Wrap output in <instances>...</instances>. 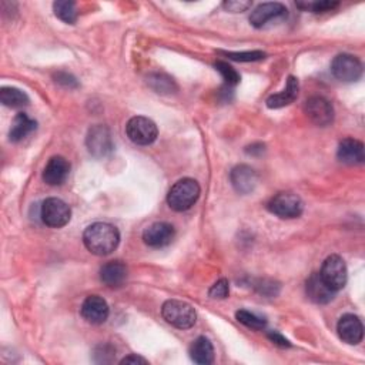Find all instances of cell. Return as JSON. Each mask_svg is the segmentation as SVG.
I'll list each match as a JSON object with an SVG mask.
<instances>
[{
	"label": "cell",
	"mask_w": 365,
	"mask_h": 365,
	"mask_svg": "<svg viewBox=\"0 0 365 365\" xmlns=\"http://www.w3.org/2000/svg\"><path fill=\"white\" fill-rule=\"evenodd\" d=\"M86 249L99 257L111 254L120 242L118 230L109 223H95L83 233Z\"/></svg>",
	"instance_id": "6da1fadb"
},
{
	"label": "cell",
	"mask_w": 365,
	"mask_h": 365,
	"mask_svg": "<svg viewBox=\"0 0 365 365\" xmlns=\"http://www.w3.org/2000/svg\"><path fill=\"white\" fill-rule=\"evenodd\" d=\"M201 188L198 183L193 179L179 180L167 194V202L170 209L174 212H187L190 210L200 197Z\"/></svg>",
	"instance_id": "7a4b0ae2"
},
{
	"label": "cell",
	"mask_w": 365,
	"mask_h": 365,
	"mask_svg": "<svg viewBox=\"0 0 365 365\" xmlns=\"http://www.w3.org/2000/svg\"><path fill=\"white\" fill-rule=\"evenodd\" d=\"M161 315L173 327L180 330L191 329L197 319L195 310L188 303L179 300L166 301L161 307Z\"/></svg>",
	"instance_id": "3957f363"
},
{
	"label": "cell",
	"mask_w": 365,
	"mask_h": 365,
	"mask_svg": "<svg viewBox=\"0 0 365 365\" xmlns=\"http://www.w3.org/2000/svg\"><path fill=\"white\" fill-rule=\"evenodd\" d=\"M268 210L280 219H297L304 212V202L298 194L282 191L270 200Z\"/></svg>",
	"instance_id": "277c9868"
},
{
	"label": "cell",
	"mask_w": 365,
	"mask_h": 365,
	"mask_svg": "<svg viewBox=\"0 0 365 365\" xmlns=\"http://www.w3.org/2000/svg\"><path fill=\"white\" fill-rule=\"evenodd\" d=\"M319 275L324 281H326V284L331 290L338 293L340 290H343L345 287L347 280H348V271H347L345 261L337 254L327 257L326 261L322 263Z\"/></svg>",
	"instance_id": "5b68a950"
},
{
	"label": "cell",
	"mask_w": 365,
	"mask_h": 365,
	"mask_svg": "<svg viewBox=\"0 0 365 365\" xmlns=\"http://www.w3.org/2000/svg\"><path fill=\"white\" fill-rule=\"evenodd\" d=\"M40 217H42L43 224H46L50 228H62L64 227L70 219H71V210L60 198L50 197L46 198L42 205V210H40Z\"/></svg>",
	"instance_id": "8992f818"
},
{
	"label": "cell",
	"mask_w": 365,
	"mask_h": 365,
	"mask_svg": "<svg viewBox=\"0 0 365 365\" xmlns=\"http://www.w3.org/2000/svg\"><path fill=\"white\" fill-rule=\"evenodd\" d=\"M126 133L129 139L139 146H149L156 142L158 130L154 121L144 116H136L129 120L126 126Z\"/></svg>",
	"instance_id": "52a82bcc"
},
{
	"label": "cell",
	"mask_w": 365,
	"mask_h": 365,
	"mask_svg": "<svg viewBox=\"0 0 365 365\" xmlns=\"http://www.w3.org/2000/svg\"><path fill=\"white\" fill-rule=\"evenodd\" d=\"M331 73L341 82L351 83L362 76V63L352 55H338L331 62Z\"/></svg>",
	"instance_id": "ba28073f"
},
{
	"label": "cell",
	"mask_w": 365,
	"mask_h": 365,
	"mask_svg": "<svg viewBox=\"0 0 365 365\" xmlns=\"http://www.w3.org/2000/svg\"><path fill=\"white\" fill-rule=\"evenodd\" d=\"M304 110L312 123L319 128H327L334 121L333 104L324 97L314 96L308 99L304 104Z\"/></svg>",
	"instance_id": "9c48e42d"
},
{
	"label": "cell",
	"mask_w": 365,
	"mask_h": 365,
	"mask_svg": "<svg viewBox=\"0 0 365 365\" xmlns=\"http://www.w3.org/2000/svg\"><path fill=\"white\" fill-rule=\"evenodd\" d=\"M86 146L92 156L97 158L106 157L113 150V140H111L110 130L102 125L93 126L88 133Z\"/></svg>",
	"instance_id": "30bf717a"
},
{
	"label": "cell",
	"mask_w": 365,
	"mask_h": 365,
	"mask_svg": "<svg viewBox=\"0 0 365 365\" xmlns=\"http://www.w3.org/2000/svg\"><path fill=\"white\" fill-rule=\"evenodd\" d=\"M176 235V230L172 224L158 221L149 226L143 233V240L149 247L161 249L169 246Z\"/></svg>",
	"instance_id": "8fae6325"
},
{
	"label": "cell",
	"mask_w": 365,
	"mask_h": 365,
	"mask_svg": "<svg viewBox=\"0 0 365 365\" xmlns=\"http://www.w3.org/2000/svg\"><path fill=\"white\" fill-rule=\"evenodd\" d=\"M287 12H289L287 8L284 6L282 4H278V2L261 4L252 12L250 23L254 27L261 29V27H264L266 25H268L273 20L287 18Z\"/></svg>",
	"instance_id": "7c38bea8"
},
{
	"label": "cell",
	"mask_w": 365,
	"mask_h": 365,
	"mask_svg": "<svg viewBox=\"0 0 365 365\" xmlns=\"http://www.w3.org/2000/svg\"><path fill=\"white\" fill-rule=\"evenodd\" d=\"M230 180H231L234 190L240 194L253 193L259 184L257 173L250 166H246V165L235 166L231 170Z\"/></svg>",
	"instance_id": "4fadbf2b"
},
{
	"label": "cell",
	"mask_w": 365,
	"mask_h": 365,
	"mask_svg": "<svg viewBox=\"0 0 365 365\" xmlns=\"http://www.w3.org/2000/svg\"><path fill=\"white\" fill-rule=\"evenodd\" d=\"M337 331H338L340 338L350 345L359 344L362 341V337H364L362 322L354 314H345L340 318Z\"/></svg>",
	"instance_id": "5bb4252c"
},
{
	"label": "cell",
	"mask_w": 365,
	"mask_h": 365,
	"mask_svg": "<svg viewBox=\"0 0 365 365\" xmlns=\"http://www.w3.org/2000/svg\"><path fill=\"white\" fill-rule=\"evenodd\" d=\"M80 311H82V317L88 322L96 324V326H99V324H103L109 318V314H110V310H109L106 300L99 297V296L88 297L83 301Z\"/></svg>",
	"instance_id": "9a60e30c"
},
{
	"label": "cell",
	"mask_w": 365,
	"mask_h": 365,
	"mask_svg": "<svg viewBox=\"0 0 365 365\" xmlns=\"http://www.w3.org/2000/svg\"><path fill=\"white\" fill-rule=\"evenodd\" d=\"M69 173H70L69 161L62 156H55L49 160V163L43 170V180L49 186H60L66 181Z\"/></svg>",
	"instance_id": "2e32d148"
},
{
	"label": "cell",
	"mask_w": 365,
	"mask_h": 365,
	"mask_svg": "<svg viewBox=\"0 0 365 365\" xmlns=\"http://www.w3.org/2000/svg\"><path fill=\"white\" fill-rule=\"evenodd\" d=\"M305 291L308 298L315 304H329L336 297V291L327 286L326 281L321 278L319 274H312L307 280Z\"/></svg>",
	"instance_id": "e0dca14e"
},
{
	"label": "cell",
	"mask_w": 365,
	"mask_h": 365,
	"mask_svg": "<svg viewBox=\"0 0 365 365\" xmlns=\"http://www.w3.org/2000/svg\"><path fill=\"white\" fill-rule=\"evenodd\" d=\"M337 157L344 165L357 166L364 163V144L355 139H344L337 150Z\"/></svg>",
	"instance_id": "ac0fdd59"
},
{
	"label": "cell",
	"mask_w": 365,
	"mask_h": 365,
	"mask_svg": "<svg viewBox=\"0 0 365 365\" xmlns=\"http://www.w3.org/2000/svg\"><path fill=\"white\" fill-rule=\"evenodd\" d=\"M128 278V267L121 261L106 263L100 268V280L107 287H120Z\"/></svg>",
	"instance_id": "d6986e66"
},
{
	"label": "cell",
	"mask_w": 365,
	"mask_h": 365,
	"mask_svg": "<svg viewBox=\"0 0 365 365\" xmlns=\"http://www.w3.org/2000/svg\"><path fill=\"white\" fill-rule=\"evenodd\" d=\"M298 80L294 76H290L287 80V86L281 93L273 95L267 99L268 109H281L291 104L298 96Z\"/></svg>",
	"instance_id": "ffe728a7"
},
{
	"label": "cell",
	"mask_w": 365,
	"mask_h": 365,
	"mask_svg": "<svg viewBox=\"0 0 365 365\" xmlns=\"http://www.w3.org/2000/svg\"><path fill=\"white\" fill-rule=\"evenodd\" d=\"M190 358L200 365L214 362V347L207 337H198L190 347Z\"/></svg>",
	"instance_id": "44dd1931"
},
{
	"label": "cell",
	"mask_w": 365,
	"mask_h": 365,
	"mask_svg": "<svg viewBox=\"0 0 365 365\" xmlns=\"http://www.w3.org/2000/svg\"><path fill=\"white\" fill-rule=\"evenodd\" d=\"M36 128H37V123L34 120H32L25 113H18L16 117L13 118V123H12V128L9 132V140L13 143H19L25 137H27L32 132H34Z\"/></svg>",
	"instance_id": "7402d4cb"
},
{
	"label": "cell",
	"mask_w": 365,
	"mask_h": 365,
	"mask_svg": "<svg viewBox=\"0 0 365 365\" xmlns=\"http://www.w3.org/2000/svg\"><path fill=\"white\" fill-rule=\"evenodd\" d=\"M0 102L11 109H22L29 104V96L16 88H2L0 90Z\"/></svg>",
	"instance_id": "603a6c76"
},
{
	"label": "cell",
	"mask_w": 365,
	"mask_h": 365,
	"mask_svg": "<svg viewBox=\"0 0 365 365\" xmlns=\"http://www.w3.org/2000/svg\"><path fill=\"white\" fill-rule=\"evenodd\" d=\"M149 86L156 92L161 95H172L177 92V86L174 83V80L169 77L167 74L163 73H154L147 77Z\"/></svg>",
	"instance_id": "cb8c5ba5"
},
{
	"label": "cell",
	"mask_w": 365,
	"mask_h": 365,
	"mask_svg": "<svg viewBox=\"0 0 365 365\" xmlns=\"http://www.w3.org/2000/svg\"><path fill=\"white\" fill-rule=\"evenodd\" d=\"M55 15L67 25H73L77 20V6L74 2H67V0H59L53 4Z\"/></svg>",
	"instance_id": "d4e9b609"
},
{
	"label": "cell",
	"mask_w": 365,
	"mask_h": 365,
	"mask_svg": "<svg viewBox=\"0 0 365 365\" xmlns=\"http://www.w3.org/2000/svg\"><path fill=\"white\" fill-rule=\"evenodd\" d=\"M235 318L238 322L242 324V326H246L253 330H264L267 327L266 318H263L254 312H250L247 310H238L235 312Z\"/></svg>",
	"instance_id": "484cf974"
},
{
	"label": "cell",
	"mask_w": 365,
	"mask_h": 365,
	"mask_svg": "<svg viewBox=\"0 0 365 365\" xmlns=\"http://www.w3.org/2000/svg\"><path fill=\"white\" fill-rule=\"evenodd\" d=\"M214 67H216V70L221 74V77H223V80L226 82V86L227 88H234V86H237L238 83H240V80H241V77H240V74L235 71V69L233 67V66H230L228 63H226V62H216L214 63Z\"/></svg>",
	"instance_id": "4316f807"
},
{
	"label": "cell",
	"mask_w": 365,
	"mask_h": 365,
	"mask_svg": "<svg viewBox=\"0 0 365 365\" xmlns=\"http://www.w3.org/2000/svg\"><path fill=\"white\" fill-rule=\"evenodd\" d=\"M220 53L227 56L231 60H235V62H259V60L266 59V56H267L264 52H260V50L240 52V53H235V52H220Z\"/></svg>",
	"instance_id": "83f0119b"
},
{
	"label": "cell",
	"mask_w": 365,
	"mask_h": 365,
	"mask_svg": "<svg viewBox=\"0 0 365 365\" xmlns=\"http://www.w3.org/2000/svg\"><path fill=\"white\" fill-rule=\"evenodd\" d=\"M228 294H230V284L226 278H221L217 282H214L212 289L209 290V296L213 300H224L228 297Z\"/></svg>",
	"instance_id": "f1b7e54d"
},
{
	"label": "cell",
	"mask_w": 365,
	"mask_h": 365,
	"mask_svg": "<svg viewBox=\"0 0 365 365\" xmlns=\"http://www.w3.org/2000/svg\"><path fill=\"white\" fill-rule=\"evenodd\" d=\"M300 8H305L307 11L310 9L314 13H326L337 9L340 6L338 2H330V0H324V2H314V4H298Z\"/></svg>",
	"instance_id": "f546056e"
},
{
	"label": "cell",
	"mask_w": 365,
	"mask_h": 365,
	"mask_svg": "<svg viewBox=\"0 0 365 365\" xmlns=\"http://www.w3.org/2000/svg\"><path fill=\"white\" fill-rule=\"evenodd\" d=\"M252 2H242V0H230V2H224L223 4V8L228 12H233V13H241V12H246L252 8Z\"/></svg>",
	"instance_id": "4dcf8cb0"
},
{
	"label": "cell",
	"mask_w": 365,
	"mask_h": 365,
	"mask_svg": "<svg viewBox=\"0 0 365 365\" xmlns=\"http://www.w3.org/2000/svg\"><path fill=\"white\" fill-rule=\"evenodd\" d=\"M56 82L64 88H69V89H74L78 86L76 77H73L71 74L69 73H57L56 74Z\"/></svg>",
	"instance_id": "1f68e13d"
},
{
	"label": "cell",
	"mask_w": 365,
	"mask_h": 365,
	"mask_svg": "<svg viewBox=\"0 0 365 365\" xmlns=\"http://www.w3.org/2000/svg\"><path fill=\"white\" fill-rule=\"evenodd\" d=\"M267 337H268V340H270L273 344H275V345H278V347H282V348L291 347L290 341H289L286 337H282V336H281L280 333H277V331H270V333L267 334Z\"/></svg>",
	"instance_id": "d6a6232c"
},
{
	"label": "cell",
	"mask_w": 365,
	"mask_h": 365,
	"mask_svg": "<svg viewBox=\"0 0 365 365\" xmlns=\"http://www.w3.org/2000/svg\"><path fill=\"white\" fill-rule=\"evenodd\" d=\"M120 364H147V359H144L143 357L140 355H129V357H125L123 359L120 361Z\"/></svg>",
	"instance_id": "836d02e7"
},
{
	"label": "cell",
	"mask_w": 365,
	"mask_h": 365,
	"mask_svg": "<svg viewBox=\"0 0 365 365\" xmlns=\"http://www.w3.org/2000/svg\"><path fill=\"white\" fill-rule=\"evenodd\" d=\"M249 154H256L259 151V154H261L264 151V144H253L250 147H247L246 150Z\"/></svg>",
	"instance_id": "e575fe53"
}]
</instances>
